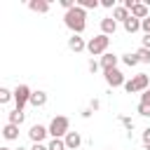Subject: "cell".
Instances as JSON below:
<instances>
[{"instance_id": "obj_14", "label": "cell", "mask_w": 150, "mask_h": 150, "mask_svg": "<svg viewBox=\"0 0 150 150\" xmlns=\"http://www.w3.org/2000/svg\"><path fill=\"white\" fill-rule=\"evenodd\" d=\"M129 16H131V12H129V9L124 7V5H122V7H115V9H112V19H115V21L120 19V21L124 23V21H127Z\"/></svg>"}, {"instance_id": "obj_33", "label": "cell", "mask_w": 150, "mask_h": 150, "mask_svg": "<svg viewBox=\"0 0 150 150\" xmlns=\"http://www.w3.org/2000/svg\"><path fill=\"white\" fill-rule=\"evenodd\" d=\"M0 150H9V148H0Z\"/></svg>"}, {"instance_id": "obj_12", "label": "cell", "mask_w": 150, "mask_h": 150, "mask_svg": "<svg viewBox=\"0 0 150 150\" xmlns=\"http://www.w3.org/2000/svg\"><path fill=\"white\" fill-rule=\"evenodd\" d=\"M45 103H47V94L45 91H33L30 94V105L33 108H42Z\"/></svg>"}, {"instance_id": "obj_3", "label": "cell", "mask_w": 150, "mask_h": 150, "mask_svg": "<svg viewBox=\"0 0 150 150\" xmlns=\"http://www.w3.org/2000/svg\"><path fill=\"white\" fill-rule=\"evenodd\" d=\"M68 127H70L68 117L59 115V117H54V120H52V124H49V134H52L54 138H61V136H66V134H68Z\"/></svg>"}, {"instance_id": "obj_23", "label": "cell", "mask_w": 150, "mask_h": 150, "mask_svg": "<svg viewBox=\"0 0 150 150\" xmlns=\"http://www.w3.org/2000/svg\"><path fill=\"white\" fill-rule=\"evenodd\" d=\"M9 96H12V91L2 87V89H0V103H7V101H9Z\"/></svg>"}, {"instance_id": "obj_19", "label": "cell", "mask_w": 150, "mask_h": 150, "mask_svg": "<svg viewBox=\"0 0 150 150\" xmlns=\"http://www.w3.org/2000/svg\"><path fill=\"white\" fill-rule=\"evenodd\" d=\"M77 7H82V9H96L98 7V0H80Z\"/></svg>"}, {"instance_id": "obj_15", "label": "cell", "mask_w": 150, "mask_h": 150, "mask_svg": "<svg viewBox=\"0 0 150 150\" xmlns=\"http://www.w3.org/2000/svg\"><path fill=\"white\" fill-rule=\"evenodd\" d=\"M68 47H70L73 52H82V49H87V45H84V40H82L80 35H73V38L68 40Z\"/></svg>"}, {"instance_id": "obj_27", "label": "cell", "mask_w": 150, "mask_h": 150, "mask_svg": "<svg viewBox=\"0 0 150 150\" xmlns=\"http://www.w3.org/2000/svg\"><path fill=\"white\" fill-rule=\"evenodd\" d=\"M143 145H145V148H150V129H145V131H143Z\"/></svg>"}, {"instance_id": "obj_10", "label": "cell", "mask_w": 150, "mask_h": 150, "mask_svg": "<svg viewBox=\"0 0 150 150\" xmlns=\"http://www.w3.org/2000/svg\"><path fill=\"white\" fill-rule=\"evenodd\" d=\"M115 28H117V21H115L112 16H105V19L101 21V30H103V35H110V33H115Z\"/></svg>"}, {"instance_id": "obj_31", "label": "cell", "mask_w": 150, "mask_h": 150, "mask_svg": "<svg viewBox=\"0 0 150 150\" xmlns=\"http://www.w3.org/2000/svg\"><path fill=\"white\" fill-rule=\"evenodd\" d=\"M89 70H91V73H96V70H98V63H96V61H94V59H91V61H89Z\"/></svg>"}, {"instance_id": "obj_32", "label": "cell", "mask_w": 150, "mask_h": 150, "mask_svg": "<svg viewBox=\"0 0 150 150\" xmlns=\"http://www.w3.org/2000/svg\"><path fill=\"white\" fill-rule=\"evenodd\" d=\"M143 49H150V35L143 38Z\"/></svg>"}, {"instance_id": "obj_30", "label": "cell", "mask_w": 150, "mask_h": 150, "mask_svg": "<svg viewBox=\"0 0 150 150\" xmlns=\"http://www.w3.org/2000/svg\"><path fill=\"white\" fill-rule=\"evenodd\" d=\"M101 5H103V7H112V9H115V0H101Z\"/></svg>"}, {"instance_id": "obj_29", "label": "cell", "mask_w": 150, "mask_h": 150, "mask_svg": "<svg viewBox=\"0 0 150 150\" xmlns=\"http://www.w3.org/2000/svg\"><path fill=\"white\" fill-rule=\"evenodd\" d=\"M30 150H49V145H42V143H33Z\"/></svg>"}, {"instance_id": "obj_2", "label": "cell", "mask_w": 150, "mask_h": 150, "mask_svg": "<svg viewBox=\"0 0 150 150\" xmlns=\"http://www.w3.org/2000/svg\"><path fill=\"white\" fill-rule=\"evenodd\" d=\"M148 82H150V80H148V75H145V73H138L136 77H131V80H127V82H124V89H127L129 94L145 91V89H148Z\"/></svg>"}, {"instance_id": "obj_6", "label": "cell", "mask_w": 150, "mask_h": 150, "mask_svg": "<svg viewBox=\"0 0 150 150\" xmlns=\"http://www.w3.org/2000/svg\"><path fill=\"white\" fill-rule=\"evenodd\" d=\"M47 134H49V129H45L42 124H33V127H30V131H28V136H30V141H33V143H42Z\"/></svg>"}, {"instance_id": "obj_24", "label": "cell", "mask_w": 150, "mask_h": 150, "mask_svg": "<svg viewBox=\"0 0 150 150\" xmlns=\"http://www.w3.org/2000/svg\"><path fill=\"white\" fill-rule=\"evenodd\" d=\"M138 112H141L143 117H150V105H148V103H138Z\"/></svg>"}, {"instance_id": "obj_34", "label": "cell", "mask_w": 150, "mask_h": 150, "mask_svg": "<svg viewBox=\"0 0 150 150\" xmlns=\"http://www.w3.org/2000/svg\"><path fill=\"white\" fill-rule=\"evenodd\" d=\"M16 150H23V148H16Z\"/></svg>"}, {"instance_id": "obj_17", "label": "cell", "mask_w": 150, "mask_h": 150, "mask_svg": "<svg viewBox=\"0 0 150 150\" xmlns=\"http://www.w3.org/2000/svg\"><path fill=\"white\" fill-rule=\"evenodd\" d=\"M2 136H5L7 141H14V138L19 136V127H16V124H7V127L2 129Z\"/></svg>"}, {"instance_id": "obj_18", "label": "cell", "mask_w": 150, "mask_h": 150, "mask_svg": "<svg viewBox=\"0 0 150 150\" xmlns=\"http://www.w3.org/2000/svg\"><path fill=\"white\" fill-rule=\"evenodd\" d=\"M21 122H23V110H16V108H14V110L9 112V124H16V127H19Z\"/></svg>"}, {"instance_id": "obj_5", "label": "cell", "mask_w": 150, "mask_h": 150, "mask_svg": "<svg viewBox=\"0 0 150 150\" xmlns=\"http://www.w3.org/2000/svg\"><path fill=\"white\" fill-rule=\"evenodd\" d=\"M30 89L26 87V84H19L16 89H14V101H16V110H23V105L26 103H30Z\"/></svg>"}, {"instance_id": "obj_1", "label": "cell", "mask_w": 150, "mask_h": 150, "mask_svg": "<svg viewBox=\"0 0 150 150\" xmlns=\"http://www.w3.org/2000/svg\"><path fill=\"white\" fill-rule=\"evenodd\" d=\"M87 14H84V9L82 7H73L70 12H66V16H63V21H66V26L73 30V35H80L82 30H84V26H87Z\"/></svg>"}, {"instance_id": "obj_28", "label": "cell", "mask_w": 150, "mask_h": 150, "mask_svg": "<svg viewBox=\"0 0 150 150\" xmlns=\"http://www.w3.org/2000/svg\"><path fill=\"white\" fill-rule=\"evenodd\" d=\"M141 103H148L150 105V89H145V94L141 96Z\"/></svg>"}, {"instance_id": "obj_35", "label": "cell", "mask_w": 150, "mask_h": 150, "mask_svg": "<svg viewBox=\"0 0 150 150\" xmlns=\"http://www.w3.org/2000/svg\"><path fill=\"white\" fill-rule=\"evenodd\" d=\"M145 150H150V148H145Z\"/></svg>"}, {"instance_id": "obj_9", "label": "cell", "mask_w": 150, "mask_h": 150, "mask_svg": "<svg viewBox=\"0 0 150 150\" xmlns=\"http://www.w3.org/2000/svg\"><path fill=\"white\" fill-rule=\"evenodd\" d=\"M63 141H66V148H68V150H75V148L82 143V138H80V134H77V131H68Z\"/></svg>"}, {"instance_id": "obj_16", "label": "cell", "mask_w": 150, "mask_h": 150, "mask_svg": "<svg viewBox=\"0 0 150 150\" xmlns=\"http://www.w3.org/2000/svg\"><path fill=\"white\" fill-rule=\"evenodd\" d=\"M141 28V19H136V16H129L127 21H124V30L127 33H136Z\"/></svg>"}, {"instance_id": "obj_4", "label": "cell", "mask_w": 150, "mask_h": 150, "mask_svg": "<svg viewBox=\"0 0 150 150\" xmlns=\"http://www.w3.org/2000/svg\"><path fill=\"white\" fill-rule=\"evenodd\" d=\"M108 40H110V38H108V35H103V33H101V35H96V38H91V40L87 42V52H89L91 56L103 54V52H105V47H108Z\"/></svg>"}, {"instance_id": "obj_13", "label": "cell", "mask_w": 150, "mask_h": 150, "mask_svg": "<svg viewBox=\"0 0 150 150\" xmlns=\"http://www.w3.org/2000/svg\"><path fill=\"white\" fill-rule=\"evenodd\" d=\"M28 7H30L33 12H40V14L49 12V2H47V0H30V2H28Z\"/></svg>"}, {"instance_id": "obj_8", "label": "cell", "mask_w": 150, "mask_h": 150, "mask_svg": "<svg viewBox=\"0 0 150 150\" xmlns=\"http://www.w3.org/2000/svg\"><path fill=\"white\" fill-rule=\"evenodd\" d=\"M129 12H131V16H136V19H141V21L150 16V14H148V5H145V2H136V5H134V7L129 9Z\"/></svg>"}, {"instance_id": "obj_21", "label": "cell", "mask_w": 150, "mask_h": 150, "mask_svg": "<svg viewBox=\"0 0 150 150\" xmlns=\"http://www.w3.org/2000/svg\"><path fill=\"white\" fill-rule=\"evenodd\" d=\"M136 56H138L141 63H150V49H143V47H141V49L136 52Z\"/></svg>"}, {"instance_id": "obj_26", "label": "cell", "mask_w": 150, "mask_h": 150, "mask_svg": "<svg viewBox=\"0 0 150 150\" xmlns=\"http://www.w3.org/2000/svg\"><path fill=\"white\" fill-rule=\"evenodd\" d=\"M141 28H143V30H145V35H150V16H148V19H143V21H141Z\"/></svg>"}, {"instance_id": "obj_11", "label": "cell", "mask_w": 150, "mask_h": 150, "mask_svg": "<svg viewBox=\"0 0 150 150\" xmlns=\"http://www.w3.org/2000/svg\"><path fill=\"white\" fill-rule=\"evenodd\" d=\"M117 66V56L115 54H103V59H101V68L108 73V70H112Z\"/></svg>"}, {"instance_id": "obj_7", "label": "cell", "mask_w": 150, "mask_h": 150, "mask_svg": "<svg viewBox=\"0 0 150 150\" xmlns=\"http://www.w3.org/2000/svg\"><path fill=\"white\" fill-rule=\"evenodd\" d=\"M105 82H108L110 87H120V84L124 87V75H122L117 68H112V70H108V73H105Z\"/></svg>"}, {"instance_id": "obj_20", "label": "cell", "mask_w": 150, "mask_h": 150, "mask_svg": "<svg viewBox=\"0 0 150 150\" xmlns=\"http://www.w3.org/2000/svg\"><path fill=\"white\" fill-rule=\"evenodd\" d=\"M122 61H124V63H127V66H129V68H134V66H136V63H141V61H138V56H136V54H124V56H122Z\"/></svg>"}, {"instance_id": "obj_22", "label": "cell", "mask_w": 150, "mask_h": 150, "mask_svg": "<svg viewBox=\"0 0 150 150\" xmlns=\"http://www.w3.org/2000/svg\"><path fill=\"white\" fill-rule=\"evenodd\" d=\"M49 150H68V148H66V141H61V138H54V141L49 143Z\"/></svg>"}, {"instance_id": "obj_25", "label": "cell", "mask_w": 150, "mask_h": 150, "mask_svg": "<svg viewBox=\"0 0 150 150\" xmlns=\"http://www.w3.org/2000/svg\"><path fill=\"white\" fill-rule=\"evenodd\" d=\"M120 122H122V124H124V127H127V129H129V131H131V129H134V122H131V120H129V117H124V115H120Z\"/></svg>"}]
</instances>
